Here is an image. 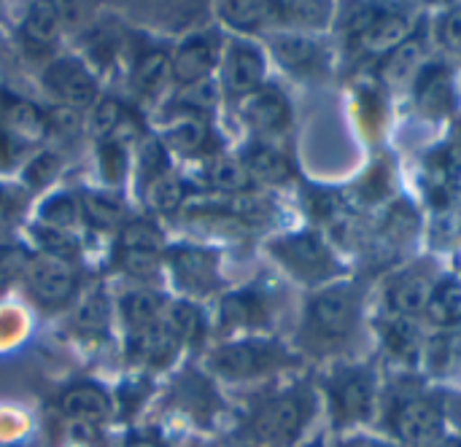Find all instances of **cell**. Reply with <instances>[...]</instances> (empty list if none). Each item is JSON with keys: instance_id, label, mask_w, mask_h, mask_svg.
<instances>
[{"instance_id": "cell-26", "label": "cell", "mask_w": 461, "mask_h": 447, "mask_svg": "<svg viewBox=\"0 0 461 447\" xmlns=\"http://www.w3.org/2000/svg\"><path fill=\"white\" fill-rule=\"evenodd\" d=\"M76 321L84 332L89 335H103L108 329V321H111V308H108V299L103 297V291H92L84 297V302L78 305V313H76Z\"/></svg>"}, {"instance_id": "cell-25", "label": "cell", "mask_w": 461, "mask_h": 447, "mask_svg": "<svg viewBox=\"0 0 461 447\" xmlns=\"http://www.w3.org/2000/svg\"><path fill=\"white\" fill-rule=\"evenodd\" d=\"M81 210L86 221L97 229H111L122 221V202L111 194H97V192L86 194Z\"/></svg>"}, {"instance_id": "cell-17", "label": "cell", "mask_w": 461, "mask_h": 447, "mask_svg": "<svg viewBox=\"0 0 461 447\" xmlns=\"http://www.w3.org/2000/svg\"><path fill=\"white\" fill-rule=\"evenodd\" d=\"M405 35H408V19L400 16V13H375V19L370 22V27L362 32L365 46L373 54L394 51L397 46L405 43Z\"/></svg>"}, {"instance_id": "cell-19", "label": "cell", "mask_w": 461, "mask_h": 447, "mask_svg": "<svg viewBox=\"0 0 461 447\" xmlns=\"http://www.w3.org/2000/svg\"><path fill=\"white\" fill-rule=\"evenodd\" d=\"M211 140H213L211 127L200 116H186L184 121H178L176 127L167 130V146L184 156H194V154L208 151Z\"/></svg>"}, {"instance_id": "cell-14", "label": "cell", "mask_w": 461, "mask_h": 447, "mask_svg": "<svg viewBox=\"0 0 461 447\" xmlns=\"http://www.w3.org/2000/svg\"><path fill=\"white\" fill-rule=\"evenodd\" d=\"M173 267H176L178 283L186 289H208L216 278L213 256L205 254L203 248H178L173 254Z\"/></svg>"}, {"instance_id": "cell-8", "label": "cell", "mask_w": 461, "mask_h": 447, "mask_svg": "<svg viewBox=\"0 0 461 447\" xmlns=\"http://www.w3.org/2000/svg\"><path fill=\"white\" fill-rule=\"evenodd\" d=\"M270 348L259 343H232L224 345L213 353L211 364L219 375L240 380V378H254L270 367Z\"/></svg>"}, {"instance_id": "cell-16", "label": "cell", "mask_w": 461, "mask_h": 447, "mask_svg": "<svg viewBox=\"0 0 461 447\" xmlns=\"http://www.w3.org/2000/svg\"><path fill=\"white\" fill-rule=\"evenodd\" d=\"M162 308H165V302L154 291H127L119 299V310L132 332L149 329L157 321H162Z\"/></svg>"}, {"instance_id": "cell-15", "label": "cell", "mask_w": 461, "mask_h": 447, "mask_svg": "<svg viewBox=\"0 0 461 447\" xmlns=\"http://www.w3.org/2000/svg\"><path fill=\"white\" fill-rule=\"evenodd\" d=\"M432 294H435V289H432L427 275H405V278H400L394 283V289L389 294V302H392L394 313L416 316V313L427 310Z\"/></svg>"}, {"instance_id": "cell-1", "label": "cell", "mask_w": 461, "mask_h": 447, "mask_svg": "<svg viewBox=\"0 0 461 447\" xmlns=\"http://www.w3.org/2000/svg\"><path fill=\"white\" fill-rule=\"evenodd\" d=\"M162 259V237L146 221H132L122 229L119 237V264L130 275H154Z\"/></svg>"}, {"instance_id": "cell-23", "label": "cell", "mask_w": 461, "mask_h": 447, "mask_svg": "<svg viewBox=\"0 0 461 447\" xmlns=\"http://www.w3.org/2000/svg\"><path fill=\"white\" fill-rule=\"evenodd\" d=\"M208 183L219 192H246L251 186V175L243 162L238 159H216L208 167Z\"/></svg>"}, {"instance_id": "cell-20", "label": "cell", "mask_w": 461, "mask_h": 447, "mask_svg": "<svg viewBox=\"0 0 461 447\" xmlns=\"http://www.w3.org/2000/svg\"><path fill=\"white\" fill-rule=\"evenodd\" d=\"M5 124L14 135V143H32L46 132V116L24 100H16L5 108Z\"/></svg>"}, {"instance_id": "cell-41", "label": "cell", "mask_w": 461, "mask_h": 447, "mask_svg": "<svg viewBox=\"0 0 461 447\" xmlns=\"http://www.w3.org/2000/svg\"><path fill=\"white\" fill-rule=\"evenodd\" d=\"M435 447H461V443H454V440H448V443H438Z\"/></svg>"}, {"instance_id": "cell-22", "label": "cell", "mask_w": 461, "mask_h": 447, "mask_svg": "<svg viewBox=\"0 0 461 447\" xmlns=\"http://www.w3.org/2000/svg\"><path fill=\"white\" fill-rule=\"evenodd\" d=\"M273 51L289 70H308L319 59V46L305 35H281L273 40Z\"/></svg>"}, {"instance_id": "cell-12", "label": "cell", "mask_w": 461, "mask_h": 447, "mask_svg": "<svg viewBox=\"0 0 461 447\" xmlns=\"http://www.w3.org/2000/svg\"><path fill=\"white\" fill-rule=\"evenodd\" d=\"M246 121L259 132H281L289 124V105L276 89H257L243 100Z\"/></svg>"}, {"instance_id": "cell-40", "label": "cell", "mask_w": 461, "mask_h": 447, "mask_svg": "<svg viewBox=\"0 0 461 447\" xmlns=\"http://www.w3.org/2000/svg\"><path fill=\"white\" fill-rule=\"evenodd\" d=\"M124 447H162L159 443H151V440H132V443H127Z\"/></svg>"}, {"instance_id": "cell-36", "label": "cell", "mask_w": 461, "mask_h": 447, "mask_svg": "<svg viewBox=\"0 0 461 447\" xmlns=\"http://www.w3.org/2000/svg\"><path fill=\"white\" fill-rule=\"evenodd\" d=\"M340 407L354 416V418H362L367 410H370V389L365 380H351L343 394H340Z\"/></svg>"}, {"instance_id": "cell-5", "label": "cell", "mask_w": 461, "mask_h": 447, "mask_svg": "<svg viewBox=\"0 0 461 447\" xmlns=\"http://www.w3.org/2000/svg\"><path fill=\"white\" fill-rule=\"evenodd\" d=\"M394 429L411 447H435L443 443V416L429 402H405L394 416Z\"/></svg>"}, {"instance_id": "cell-13", "label": "cell", "mask_w": 461, "mask_h": 447, "mask_svg": "<svg viewBox=\"0 0 461 447\" xmlns=\"http://www.w3.org/2000/svg\"><path fill=\"white\" fill-rule=\"evenodd\" d=\"M173 73H170V54L162 51V49H151V51H143L135 62V70H132V86L146 94V97H154L159 94L167 84H170Z\"/></svg>"}, {"instance_id": "cell-6", "label": "cell", "mask_w": 461, "mask_h": 447, "mask_svg": "<svg viewBox=\"0 0 461 447\" xmlns=\"http://www.w3.org/2000/svg\"><path fill=\"white\" fill-rule=\"evenodd\" d=\"M265 78V59L251 43L235 40L224 59V84L232 94H254Z\"/></svg>"}, {"instance_id": "cell-27", "label": "cell", "mask_w": 461, "mask_h": 447, "mask_svg": "<svg viewBox=\"0 0 461 447\" xmlns=\"http://www.w3.org/2000/svg\"><path fill=\"white\" fill-rule=\"evenodd\" d=\"M267 8H270L267 3H246V0H240V3H221V5H219L221 19H224L230 27L243 30V32L257 30V27L265 22Z\"/></svg>"}, {"instance_id": "cell-28", "label": "cell", "mask_w": 461, "mask_h": 447, "mask_svg": "<svg viewBox=\"0 0 461 447\" xmlns=\"http://www.w3.org/2000/svg\"><path fill=\"white\" fill-rule=\"evenodd\" d=\"M184 183L173 175H162L154 183H149V202L159 210V213H176L184 205Z\"/></svg>"}, {"instance_id": "cell-39", "label": "cell", "mask_w": 461, "mask_h": 447, "mask_svg": "<svg viewBox=\"0 0 461 447\" xmlns=\"http://www.w3.org/2000/svg\"><path fill=\"white\" fill-rule=\"evenodd\" d=\"M443 40L448 49L454 51H461V8L451 11L443 22Z\"/></svg>"}, {"instance_id": "cell-10", "label": "cell", "mask_w": 461, "mask_h": 447, "mask_svg": "<svg viewBox=\"0 0 461 447\" xmlns=\"http://www.w3.org/2000/svg\"><path fill=\"white\" fill-rule=\"evenodd\" d=\"M303 426V405L294 397H281L257 418V437L262 443H289Z\"/></svg>"}, {"instance_id": "cell-24", "label": "cell", "mask_w": 461, "mask_h": 447, "mask_svg": "<svg viewBox=\"0 0 461 447\" xmlns=\"http://www.w3.org/2000/svg\"><path fill=\"white\" fill-rule=\"evenodd\" d=\"M427 313L435 324L454 326L461 321V283H448L440 291L432 294Z\"/></svg>"}, {"instance_id": "cell-7", "label": "cell", "mask_w": 461, "mask_h": 447, "mask_svg": "<svg viewBox=\"0 0 461 447\" xmlns=\"http://www.w3.org/2000/svg\"><path fill=\"white\" fill-rule=\"evenodd\" d=\"M216 65V46L208 35H189L170 57V73L181 86L205 81Z\"/></svg>"}, {"instance_id": "cell-18", "label": "cell", "mask_w": 461, "mask_h": 447, "mask_svg": "<svg viewBox=\"0 0 461 447\" xmlns=\"http://www.w3.org/2000/svg\"><path fill=\"white\" fill-rule=\"evenodd\" d=\"M243 165H246V170H249L251 178L265 181V183H281V181H286V178L292 175L289 159H286L278 148L265 146V143H257V146L246 154Z\"/></svg>"}, {"instance_id": "cell-32", "label": "cell", "mask_w": 461, "mask_h": 447, "mask_svg": "<svg viewBox=\"0 0 461 447\" xmlns=\"http://www.w3.org/2000/svg\"><path fill=\"white\" fill-rule=\"evenodd\" d=\"M419 54H421V49H419L416 43H402V46H397V49L392 51V57L386 59V65H384V76H386L389 81H402V78H408V76L416 70V65H419Z\"/></svg>"}, {"instance_id": "cell-38", "label": "cell", "mask_w": 461, "mask_h": 447, "mask_svg": "<svg viewBox=\"0 0 461 447\" xmlns=\"http://www.w3.org/2000/svg\"><path fill=\"white\" fill-rule=\"evenodd\" d=\"M49 124H51L59 135H65V138H73V135L81 130L78 111L70 108V105H57V108L49 113Z\"/></svg>"}, {"instance_id": "cell-9", "label": "cell", "mask_w": 461, "mask_h": 447, "mask_svg": "<svg viewBox=\"0 0 461 447\" xmlns=\"http://www.w3.org/2000/svg\"><path fill=\"white\" fill-rule=\"evenodd\" d=\"M59 410L73 424L100 426L111 416V399H108V394L100 386H95V383H78V386H70L62 394Z\"/></svg>"}, {"instance_id": "cell-4", "label": "cell", "mask_w": 461, "mask_h": 447, "mask_svg": "<svg viewBox=\"0 0 461 447\" xmlns=\"http://www.w3.org/2000/svg\"><path fill=\"white\" fill-rule=\"evenodd\" d=\"M354 310H357V302H354L351 289L346 286L327 289L311 302V324L319 335L338 340L348 335L354 324Z\"/></svg>"}, {"instance_id": "cell-37", "label": "cell", "mask_w": 461, "mask_h": 447, "mask_svg": "<svg viewBox=\"0 0 461 447\" xmlns=\"http://www.w3.org/2000/svg\"><path fill=\"white\" fill-rule=\"evenodd\" d=\"M100 156H103V175L108 181H119L124 175V165H127L119 140H105L100 148Z\"/></svg>"}, {"instance_id": "cell-30", "label": "cell", "mask_w": 461, "mask_h": 447, "mask_svg": "<svg viewBox=\"0 0 461 447\" xmlns=\"http://www.w3.org/2000/svg\"><path fill=\"white\" fill-rule=\"evenodd\" d=\"M78 202L70 194H57L51 200H46L41 205V219L49 227H59V229H70L78 221Z\"/></svg>"}, {"instance_id": "cell-21", "label": "cell", "mask_w": 461, "mask_h": 447, "mask_svg": "<svg viewBox=\"0 0 461 447\" xmlns=\"http://www.w3.org/2000/svg\"><path fill=\"white\" fill-rule=\"evenodd\" d=\"M57 32H59V16H57V8L51 3H35L30 5L27 16H24V24H22V35L30 46H51L57 40Z\"/></svg>"}, {"instance_id": "cell-35", "label": "cell", "mask_w": 461, "mask_h": 447, "mask_svg": "<svg viewBox=\"0 0 461 447\" xmlns=\"http://www.w3.org/2000/svg\"><path fill=\"white\" fill-rule=\"evenodd\" d=\"M446 103H448V84L443 81V76H424L419 89V105L424 111H432L435 105V113H440Z\"/></svg>"}, {"instance_id": "cell-2", "label": "cell", "mask_w": 461, "mask_h": 447, "mask_svg": "<svg viewBox=\"0 0 461 447\" xmlns=\"http://www.w3.org/2000/svg\"><path fill=\"white\" fill-rule=\"evenodd\" d=\"M27 281H30L32 294L43 305H62L65 299H70V294L76 291V283H78L70 262L59 259V256H49V254H41L30 262Z\"/></svg>"}, {"instance_id": "cell-29", "label": "cell", "mask_w": 461, "mask_h": 447, "mask_svg": "<svg viewBox=\"0 0 461 447\" xmlns=\"http://www.w3.org/2000/svg\"><path fill=\"white\" fill-rule=\"evenodd\" d=\"M35 240L41 243V248H43L49 256L70 259V256L78 251V240L70 235V229H59V227L41 224V227H35Z\"/></svg>"}, {"instance_id": "cell-34", "label": "cell", "mask_w": 461, "mask_h": 447, "mask_svg": "<svg viewBox=\"0 0 461 447\" xmlns=\"http://www.w3.org/2000/svg\"><path fill=\"white\" fill-rule=\"evenodd\" d=\"M165 321L173 326V332L181 337V343H184V340H194V337L200 335V326H203L200 310H194V308L186 305V302L173 305V310H170V316H167Z\"/></svg>"}, {"instance_id": "cell-3", "label": "cell", "mask_w": 461, "mask_h": 447, "mask_svg": "<svg viewBox=\"0 0 461 447\" xmlns=\"http://www.w3.org/2000/svg\"><path fill=\"white\" fill-rule=\"evenodd\" d=\"M46 81L54 89V94L62 100V105L84 108L97 103V84L84 62L78 59H57L46 70Z\"/></svg>"}, {"instance_id": "cell-11", "label": "cell", "mask_w": 461, "mask_h": 447, "mask_svg": "<svg viewBox=\"0 0 461 447\" xmlns=\"http://www.w3.org/2000/svg\"><path fill=\"white\" fill-rule=\"evenodd\" d=\"M276 254L297 273V275H305V278H319L327 273L330 267V256H327V248L319 243V237L313 235H294V237H286L276 246Z\"/></svg>"}, {"instance_id": "cell-31", "label": "cell", "mask_w": 461, "mask_h": 447, "mask_svg": "<svg viewBox=\"0 0 461 447\" xmlns=\"http://www.w3.org/2000/svg\"><path fill=\"white\" fill-rule=\"evenodd\" d=\"M216 97H219L216 84L211 78H205V81L184 86L178 103H181V108L189 111V116H200V113H205V111H211L216 105Z\"/></svg>"}, {"instance_id": "cell-33", "label": "cell", "mask_w": 461, "mask_h": 447, "mask_svg": "<svg viewBox=\"0 0 461 447\" xmlns=\"http://www.w3.org/2000/svg\"><path fill=\"white\" fill-rule=\"evenodd\" d=\"M124 119V108L113 97H103L92 105V130L97 135H111Z\"/></svg>"}]
</instances>
